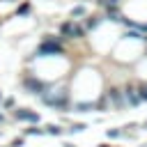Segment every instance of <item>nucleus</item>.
<instances>
[{"label":"nucleus","mask_w":147,"mask_h":147,"mask_svg":"<svg viewBox=\"0 0 147 147\" xmlns=\"http://www.w3.org/2000/svg\"><path fill=\"white\" fill-rule=\"evenodd\" d=\"M142 99H147V87H145V90H142Z\"/></svg>","instance_id":"nucleus-7"},{"label":"nucleus","mask_w":147,"mask_h":147,"mask_svg":"<svg viewBox=\"0 0 147 147\" xmlns=\"http://www.w3.org/2000/svg\"><path fill=\"white\" fill-rule=\"evenodd\" d=\"M92 106L90 103H80V106H76V110H80V113H85V110H90Z\"/></svg>","instance_id":"nucleus-4"},{"label":"nucleus","mask_w":147,"mask_h":147,"mask_svg":"<svg viewBox=\"0 0 147 147\" xmlns=\"http://www.w3.org/2000/svg\"><path fill=\"white\" fill-rule=\"evenodd\" d=\"M117 136H119L117 129H108V138H117Z\"/></svg>","instance_id":"nucleus-5"},{"label":"nucleus","mask_w":147,"mask_h":147,"mask_svg":"<svg viewBox=\"0 0 147 147\" xmlns=\"http://www.w3.org/2000/svg\"><path fill=\"white\" fill-rule=\"evenodd\" d=\"M21 145H23V140H21V138H16V140H14L9 147H21Z\"/></svg>","instance_id":"nucleus-6"},{"label":"nucleus","mask_w":147,"mask_h":147,"mask_svg":"<svg viewBox=\"0 0 147 147\" xmlns=\"http://www.w3.org/2000/svg\"><path fill=\"white\" fill-rule=\"evenodd\" d=\"M99 147H110V145H99Z\"/></svg>","instance_id":"nucleus-8"},{"label":"nucleus","mask_w":147,"mask_h":147,"mask_svg":"<svg viewBox=\"0 0 147 147\" xmlns=\"http://www.w3.org/2000/svg\"><path fill=\"white\" fill-rule=\"evenodd\" d=\"M25 133H30V136H41V133H46V131L39 129V126H30V129H25Z\"/></svg>","instance_id":"nucleus-2"},{"label":"nucleus","mask_w":147,"mask_h":147,"mask_svg":"<svg viewBox=\"0 0 147 147\" xmlns=\"http://www.w3.org/2000/svg\"><path fill=\"white\" fill-rule=\"evenodd\" d=\"M46 133H51V136H60V133H62V129H60V126H55V124H51V126H46Z\"/></svg>","instance_id":"nucleus-3"},{"label":"nucleus","mask_w":147,"mask_h":147,"mask_svg":"<svg viewBox=\"0 0 147 147\" xmlns=\"http://www.w3.org/2000/svg\"><path fill=\"white\" fill-rule=\"evenodd\" d=\"M16 117H18V119H30L32 124H34V122H39V115H37V113H25V110L16 113Z\"/></svg>","instance_id":"nucleus-1"}]
</instances>
